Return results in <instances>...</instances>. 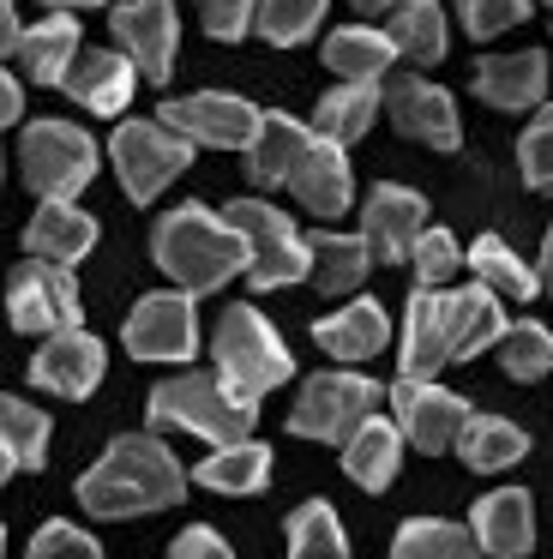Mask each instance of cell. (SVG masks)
Wrapping results in <instances>:
<instances>
[{
	"instance_id": "cell-1",
	"label": "cell",
	"mask_w": 553,
	"mask_h": 559,
	"mask_svg": "<svg viewBox=\"0 0 553 559\" xmlns=\"http://www.w3.org/2000/svg\"><path fill=\"white\" fill-rule=\"evenodd\" d=\"M187 493V469L156 433H127L103 451L91 475H79V499L91 518H139V511H163Z\"/></svg>"
},
{
	"instance_id": "cell-2",
	"label": "cell",
	"mask_w": 553,
	"mask_h": 559,
	"mask_svg": "<svg viewBox=\"0 0 553 559\" xmlns=\"http://www.w3.org/2000/svg\"><path fill=\"white\" fill-rule=\"evenodd\" d=\"M151 253L163 265V277H175L187 295H211L235 271H247V235L204 205H180L156 223Z\"/></svg>"
},
{
	"instance_id": "cell-3",
	"label": "cell",
	"mask_w": 553,
	"mask_h": 559,
	"mask_svg": "<svg viewBox=\"0 0 553 559\" xmlns=\"http://www.w3.org/2000/svg\"><path fill=\"white\" fill-rule=\"evenodd\" d=\"M289 373H295V361H289L283 337L264 325L259 307H228L216 325V379L228 385V397L259 409V397L276 391Z\"/></svg>"
},
{
	"instance_id": "cell-4",
	"label": "cell",
	"mask_w": 553,
	"mask_h": 559,
	"mask_svg": "<svg viewBox=\"0 0 553 559\" xmlns=\"http://www.w3.org/2000/svg\"><path fill=\"white\" fill-rule=\"evenodd\" d=\"M144 415H151V427H187V433L211 439V445H240L259 409L228 397V385L216 373H180L151 391V409Z\"/></svg>"
},
{
	"instance_id": "cell-5",
	"label": "cell",
	"mask_w": 553,
	"mask_h": 559,
	"mask_svg": "<svg viewBox=\"0 0 553 559\" xmlns=\"http://www.w3.org/2000/svg\"><path fill=\"white\" fill-rule=\"evenodd\" d=\"M228 223L247 235V277H252V289L307 283L313 247L276 205H264V199H235V205H228Z\"/></svg>"
},
{
	"instance_id": "cell-6",
	"label": "cell",
	"mask_w": 553,
	"mask_h": 559,
	"mask_svg": "<svg viewBox=\"0 0 553 559\" xmlns=\"http://www.w3.org/2000/svg\"><path fill=\"white\" fill-rule=\"evenodd\" d=\"M19 169L36 199H72L96 175V145L72 121H36L19 139Z\"/></svg>"
},
{
	"instance_id": "cell-7",
	"label": "cell",
	"mask_w": 553,
	"mask_h": 559,
	"mask_svg": "<svg viewBox=\"0 0 553 559\" xmlns=\"http://www.w3.org/2000/svg\"><path fill=\"white\" fill-rule=\"evenodd\" d=\"M108 157H115V175H120L132 205H151V199L192 163V139L175 133L168 121H127L115 133V145H108Z\"/></svg>"
},
{
	"instance_id": "cell-8",
	"label": "cell",
	"mask_w": 553,
	"mask_h": 559,
	"mask_svg": "<svg viewBox=\"0 0 553 559\" xmlns=\"http://www.w3.org/2000/svg\"><path fill=\"white\" fill-rule=\"evenodd\" d=\"M379 409V385L361 373H313L295 397V415H289V433L301 439H325V445H349L367 415Z\"/></svg>"
},
{
	"instance_id": "cell-9",
	"label": "cell",
	"mask_w": 553,
	"mask_h": 559,
	"mask_svg": "<svg viewBox=\"0 0 553 559\" xmlns=\"http://www.w3.org/2000/svg\"><path fill=\"white\" fill-rule=\"evenodd\" d=\"M7 313L19 331H72L79 325V277L55 259H24L7 277Z\"/></svg>"
},
{
	"instance_id": "cell-10",
	"label": "cell",
	"mask_w": 553,
	"mask_h": 559,
	"mask_svg": "<svg viewBox=\"0 0 553 559\" xmlns=\"http://www.w3.org/2000/svg\"><path fill=\"white\" fill-rule=\"evenodd\" d=\"M163 121L175 127V133H187L192 145L252 151V139H259V127H264V109H252L235 91H199V97H168Z\"/></svg>"
},
{
	"instance_id": "cell-11",
	"label": "cell",
	"mask_w": 553,
	"mask_h": 559,
	"mask_svg": "<svg viewBox=\"0 0 553 559\" xmlns=\"http://www.w3.org/2000/svg\"><path fill=\"white\" fill-rule=\"evenodd\" d=\"M391 421L403 427V439L415 451L439 457V451H451L457 439H463L469 403L457 397V391L433 385V379H397V385H391Z\"/></svg>"
},
{
	"instance_id": "cell-12",
	"label": "cell",
	"mask_w": 553,
	"mask_h": 559,
	"mask_svg": "<svg viewBox=\"0 0 553 559\" xmlns=\"http://www.w3.org/2000/svg\"><path fill=\"white\" fill-rule=\"evenodd\" d=\"M127 349L139 361H192L199 349V313H192V295H144L127 313Z\"/></svg>"
},
{
	"instance_id": "cell-13",
	"label": "cell",
	"mask_w": 553,
	"mask_h": 559,
	"mask_svg": "<svg viewBox=\"0 0 553 559\" xmlns=\"http://www.w3.org/2000/svg\"><path fill=\"white\" fill-rule=\"evenodd\" d=\"M361 235H367L379 265H403V259H415V241L427 235V199L379 181L367 193V211H361Z\"/></svg>"
},
{
	"instance_id": "cell-14",
	"label": "cell",
	"mask_w": 553,
	"mask_h": 559,
	"mask_svg": "<svg viewBox=\"0 0 553 559\" xmlns=\"http://www.w3.org/2000/svg\"><path fill=\"white\" fill-rule=\"evenodd\" d=\"M108 25H115L120 55H132L151 85L175 73V0H120Z\"/></svg>"
},
{
	"instance_id": "cell-15",
	"label": "cell",
	"mask_w": 553,
	"mask_h": 559,
	"mask_svg": "<svg viewBox=\"0 0 553 559\" xmlns=\"http://www.w3.org/2000/svg\"><path fill=\"white\" fill-rule=\"evenodd\" d=\"M385 109H391V127L403 139H421L433 151H457V103L451 91L427 85L421 73H403L385 85Z\"/></svg>"
},
{
	"instance_id": "cell-16",
	"label": "cell",
	"mask_w": 553,
	"mask_h": 559,
	"mask_svg": "<svg viewBox=\"0 0 553 559\" xmlns=\"http://www.w3.org/2000/svg\"><path fill=\"white\" fill-rule=\"evenodd\" d=\"M103 343L91 337V331H55V337H43V349L31 355V379L43 391H60V397H91L96 385H103Z\"/></svg>"
},
{
	"instance_id": "cell-17",
	"label": "cell",
	"mask_w": 553,
	"mask_h": 559,
	"mask_svg": "<svg viewBox=\"0 0 553 559\" xmlns=\"http://www.w3.org/2000/svg\"><path fill=\"white\" fill-rule=\"evenodd\" d=\"M451 361V295L421 283L403 319V379H433Z\"/></svg>"
},
{
	"instance_id": "cell-18",
	"label": "cell",
	"mask_w": 553,
	"mask_h": 559,
	"mask_svg": "<svg viewBox=\"0 0 553 559\" xmlns=\"http://www.w3.org/2000/svg\"><path fill=\"white\" fill-rule=\"evenodd\" d=\"M289 187H295V199L313 211V217H343L349 211V151L337 145V139H325V133H313V145H307V157L295 163V175H289Z\"/></svg>"
},
{
	"instance_id": "cell-19",
	"label": "cell",
	"mask_w": 553,
	"mask_h": 559,
	"mask_svg": "<svg viewBox=\"0 0 553 559\" xmlns=\"http://www.w3.org/2000/svg\"><path fill=\"white\" fill-rule=\"evenodd\" d=\"M475 97L493 109H541L548 97V55L541 49H517V55H487L475 67Z\"/></svg>"
},
{
	"instance_id": "cell-20",
	"label": "cell",
	"mask_w": 553,
	"mask_h": 559,
	"mask_svg": "<svg viewBox=\"0 0 553 559\" xmlns=\"http://www.w3.org/2000/svg\"><path fill=\"white\" fill-rule=\"evenodd\" d=\"M132 85H139V61L115 49H96V55H79V67L67 79V97L91 115H120L132 103Z\"/></svg>"
},
{
	"instance_id": "cell-21",
	"label": "cell",
	"mask_w": 553,
	"mask_h": 559,
	"mask_svg": "<svg viewBox=\"0 0 553 559\" xmlns=\"http://www.w3.org/2000/svg\"><path fill=\"white\" fill-rule=\"evenodd\" d=\"M469 523H475L481 554H493V559H517V554L536 547V506H529L523 487H499V493H487Z\"/></svg>"
},
{
	"instance_id": "cell-22",
	"label": "cell",
	"mask_w": 553,
	"mask_h": 559,
	"mask_svg": "<svg viewBox=\"0 0 553 559\" xmlns=\"http://www.w3.org/2000/svg\"><path fill=\"white\" fill-rule=\"evenodd\" d=\"M24 247H31V259L79 265V259L96 247V223L84 217L72 199H43V205H36V217H31V229H24Z\"/></svg>"
},
{
	"instance_id": "cell-23",
	"label": "cell",
	"mask_w": 553,
	"mask_h": 559,
	"mask_svg": "<svg viewBox=\"0 0 553 559\" xmlns=\"http://www.w3.org/2000/svg\"><path fill=\"white\" fill-rule=\"evenodd\" d=\"M397 463H403V427L367 415V421L349 433V445H343V469L355 475V487L385 493V487H391V475H397Z\"/></svg>"
},
{
	"instance_id": "cell-24",
	"label": "cell",
	"mask_w": 553,
	"mask_h": 559,
	"mask_svg": "<svg viewBox=\"0 0 553 559\" xmlns=\"http://www.w3.org/2000/svg\"><path fill=\"white\" fill-rule=\"evenodd\" d=\"M385 337H391V325H385L379 301H349L343 313L313 325V343H319L325 355H337V361H367V355L385 349Z\"/></svg>"
},
{
	"instance_id": "cell-25",
	"label": "cell",
	"mask_w": 553,
	"mask_h": 559,
	"mask_svg": "<svg viewBox=\"0 0 553 559\" xmlns=\"http://www.w3.org/2000/svg\"><path fill=\"white\" fill-rule=\"evenodd\" d=\"M19 61H24V73H31L36 85H67L72 67H79V19L48 13L36 31H24Z\"/></svg>"
},
{
	"instance_id": "cell-26",
	"label": "cell",
	"mask_w": 553,
	"mask_h": 559,
	"mask_svg": "<svg viewBox=\"0 0 553 559\" xmlns=\"http://www.w3.org/2000/svg\"><path fill=\"white\" fill-rule=\"evenodd\" d=\"M391 61H397V43L385 37V31L349 25V31H331V37H325V67H331L343 85H379Z\"/></svg>"
},
{
	"instance_id": "cell-27",
	"label": "cell",
	"mask_w": 553,
	"mask_h": 559,
	"mask_svg": "<svg viewBox=\"0 0 553 559\" xmlns=\"http://www.w3.org/2000/svg\"><path fill=\"white\" fill-rule=\"evenodd\" d=\"M505 313H499V295L487 283H469V289H451V361H469L481 355L487 343L505 337Z\"/></svg>"
},
{
	"instance_id": "cell-28",
	"label": "cell",
	"mask_w": 553,
	"mask_h": 559,
	"mask_svg": "<svg viewBox=\"0 0 553 559\" xmlns=\"http://www.w3.org/2000/svg\"><path fill=\"white\" fill-rule=\"evenodd\" d=\"M307 145H313V127H301L295 115H264L259 139H252V151H247V175L259 187L289 181V175H295V163L307 157Z\"/></svg>"
},
{
	"instance_id": "cell-29",
	"label": "cell",
	"mask_w": 553,
	"mask_h": 559,
	"mask_svg": "<svg viewBox=\"0 0 553 559\" xmlns=\"http://www.w3.org/2000/svg\"><path fill=\"white\" fill-rule=\"evenodd\" d=\"M307 247H313V271H307V283L313 289H325V295H349V289H361L367 283V265H373V247L361 241V235H307Z\"/></svg>"
},
{
	"instance_id": "cell-30",
	"label": "cell",
	"mask_w": 553,
	"mask_h": 559,
	"mask_svg": "<svg viewBox=\"0 0 553 559\" xmlns=\"http://www.w3.org/2000/svg\"><path fill=\"white\" fill-rule=\"evenodd\" d=\"M192 481L211 487V493H259L271 481V451L259 439H240V445H216L211 457L192 469Z\"/></svg>"
},
{
	"instance_id": "cell-31",
	"label": "cell",
	"mask_w": 553,
	"mask_h": 559,
	"mask_svg": "<svg viewBox=\"0 0 553 559\" xmlns=\"http://www.w3.org/2000/svg\"><path fill=\"white\" fill-rule=\"evenodd\" d=\"M457 451H463L469 469L493 475V469H511V463L523 457V451H529V433H523L517 421H505V415H469Z\"/></svg>"
},
{
	"instance_id": "cell-32",
	"label": "cell",
	"mask_w": 553,
	"mask_h": 559,
	"mask_svg": "<svg viewBox=\"0 0 553 559\" xmlns=\"http://www.w3.org/2000/svg\"><path fill=\"white\" fill-rule=\"evenodd\" d=\"M385 37L397 43V55L415 67H433L445 61V13L433 7V0H403L397 7V19L385 25Z\"/></svg>"
},
{
	"instance_id": "cell-33",
	"label": "cell",
	"mask_w": 553,
	"mask_h": 559,
	"mask_svg": "<svg viewBox=\"0 0 553 559\" xmlns=\"http://www.w3.org/2000/svg\"><path fill=\"white\" fill-rule=\"evenodd\" d=\"M475 530L445 518H409L391 542V559H475Z\"/></svg>"
},
{
	"instance_id": "cell-34",
	"label": "cell",
	"mask_w": 553,
	"mask_h": 559,
	"mask_svg": "<svg viewBox=\"0 0 553 559\" xmlns=\"http://www.w3.org/2000/svg\"><path fill=\"white\" fill-rule=\"evenodd\" d=\"M469 265H475V283H487L493 295H505V301H529V295L541 289V271H529L523 259L499 241V235H475Z\"/></svg>"
},
{
	"instance_id": "cell-35",
	"label": "cell",
	"mask_w": 553,
	"mask_h": 559,
	"mask_svg": "<svg viewBox=\"0 0 553 559\" xmlns=\"http://www.w3.org/2000/svg\"><path fill=\"white\" fill-rule=\"evenodd\" d=\"M373 115H379V85L325 91V97H319V115H313V133L337 139V145H349V139H361V133L373 127Z\"/></svg>"
},
{
	"instance_id": "cell-36",
	"label": "cell",
	"mask_w": 553,
	"mask_h": 559,
	"mask_svg": "<svg viewBox=\"0 0 553 559\" xmlns=\"http://www.w3.org/2000/svg\"><path fill=\"white\" fill-rule=\"evenodd\" d=\"M289 559H349L343 523H337L331 499H307L289 518Z\"/></svg>"
},
{
	"instance_id": "cell-37",
	"label": "cell",
	"mask_w": 553,
	"mask_h": 559,
	"mask_svg": "<svg viewBox=\"0 0 553 559\" xmlns=\"http://www.w3.org/2000/svg\"><path fill=\"white\" fill-rule=\"evenodd\" d=\"M0 433H7V469H43L48 457V415L31 409L24 397H7L0 403Z\"/></svg>"
},
{
	"instance_id": "cell-38",
	"label": "cell",
	"mask_w": 553,
	"mask_h": 559,
	"mask_svg": "<svg viewBox=\"0 0 553 559\" xmlns=\"http://www.w3.org/2000/svg\"><path fill=\"white\" fill-rule=\"evenodd\" d=\"M499 361L511 379H541L553 373V331L536 325V319H523V325H511L499 337Z\"/></svg>"
},
{
	"instance_id": "cell-39",
	"label": "cell",
	"mask_w": 553,
	"mask_h": 559,
	"mask_svg": "<svg viewBox=\"0 0 553 559\" xmlns=\"http://www.w3.org/2000/svg\"><path fill=\"white\" fill-rule=\"evenodd\" d=\"M325 19V0H259V37L276 49H295Z\"/></svg>"
},
{
	"instance_id": "cell-40",
	"label": "cell",
	"mask_w": 553,
	"mask_h": 559,
	"mask_svg": "<svg viewBox=\"0 0 553 559\" xmlns=\"http://www.w3.org/2000/svg\"><path fill=\"white\" fill-rule=\"evenodd\" d=\"M529 7H536V0H457V13H463V31H469L475 43H487V37H499V31L523 25Z\"/></svg>"
},
{
	"instance_id": "cell-41",
	"label": "cell",
	"mask_w": 553,
	"mask_h": 559,
	"mask_svg": "<svg viewBox=\"0 0 553 559\" xmlns=\"http://www.w3.org/2000/svg\"><path fill=\"white\" fill-rule=\"evenodd\" d=\"M24 559H103V547L91 542V535L79 530V523H43V530L31 535V547H24Z\"/></svg>"
},
{
	"instance_id": "cell-42",
	"label": "cell",
	"mask_w": 553,
	"mask_h": 559,
	"mask_svg": "<svg viewBox=\"0 0 553 559\" xmlns=\"http://www.w3.org/2000/svg\"><path fill=\"white\" fill-rule=\"evenodd\" d=\"M517 163H523L529 187L553 193V109H541L536 121H529V133L517 139Z\"/></svg>"
},
{
	"instance_id": "cell-43",
	"label": "cell",
	"mask_w": 553,
	"mask_h": 559,
	"mask_svg": "<svg viewBox=\"0 0 553 559\" xmlns=\"http://www.w3.org/2000/svg\"><path fill=\"white\" fill-rule=\"evenodd\" d=\"M199 25H204V37H216V43H240L259 25V0H204Z\"/></svg>"
},
{
	"instance_id": "cell-44",
	"label": "cell",
	"mask_w": 553,
	"mask_h": 559,
	"mask_svg": "<svg viewBox=\"0 0 553 559\" xmlns=\"http://www.w3.org/2000/svg\"><path fill=\"white\" fill-rule=\"evenodd\" d=\"M457 265H463V253H457V241H451L445 229H427V235L415 241V277L427 283V289H439V283L451 277Z\"/></svg>"
},
{
	"instance_id": "cell-45",
	"label": "cell",
	"mask_w": 553,
	"mask_h": 559,
	"mask_svg": "<svg viewBox=\"0 0 553 559\" xmlns=\"http://www.w3.org/2000/svg\"><path fill=\"white\" fill-rule=\"evenodd\" d=\"M168 559H235V554H228V542L216 530L192 523V530H180L175 542H168Z\"/></svg>"
},
{
	"instance_id": "cell-46",
	"label": "cell",
	"mask_w": 553,
	"mask_h": 559,
	"mask_svg": "<svg viewBox=\"0 0 553 559\" xmlns=\"http://www.w3.org/2000/svg\"><path fill=\"white\" fill-rule=\"evenodd\" d=\"M0 31H7V43H0V49L19 55V49H24V25H19V13H12V0L0 7Z\"/></svg>"
},
{
	"instance_id": "cell-47",
	"label": "cell",
	"mask_w": 553,
	"mask_h": 559,
	"mask_svg": "<svg viewBox=\"0 0 553 559\" xmlns=\"http://www.w3.org/2000/svg\"><path fill=\"white\" fill-rule=\"evenodd\" d=\"M0 115H7V121H19V115H24V91H19V79H0Z\"/></svg>"
},
{
	"instance_id": "cell-48",
	"label": "cell",
	"mask_w": 553,
	"mask_h": 559,
	"mask_svg": "<svg viewBox=\"0 0 553 559\" xmlns=\"http://www.w3.org/2000/svg\"><path fill=\"white\" fill-rule=\"evenodd\" d=\"M541 289L553 295V229H548V247H541Z\"/></svg>"
},
{
	"instance_id": "cell-49",
	"label": "cell",
	"mask_w": 553,
	"mask_h": 559,
	"mask_svg": "<svg viewBox=\"0 0 553 559\" xmlns=\"http://www.w3.org/2000/svg\"><path fill=\"white\" fill-rule=\"evenodd\" d=\"M43 7H55V13H79V7H108V0H43Z\"/></svg>"
},
{
	"instance_id": "cell-50",
	"label": "cell",
	"mask_w": 553,
	"mask_h": 559,
	"mask_svg": "<svg viewBox=\"0 0 553 559\" xmlns=\"http://www.w3.org/2000/svg\"><path fill=\"white\" fill-rule=\"evenodd\" d=\"M361 13H385V7H397V0H355Z\"/></svg>"
}]
</instances>
